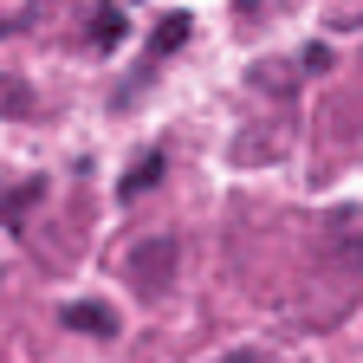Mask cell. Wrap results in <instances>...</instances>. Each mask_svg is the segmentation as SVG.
<instances>
[{"label": "cell", "instance_id": "obj_1", "mask_svg": "<svg viewBox=\"0 0 363 363\" xmlns=\"http://www.w3.org/2000/svg\"><path fill=\"white\" fill-rule=\"evenodd\" d=\"M59 318H65L72 331H84V337H117V318H111L104 305H65Z\"/></svg>", "mask_w": 363, "mask_h": 363}, {"label": "cell", "instance_id": "obj_7", "mask_svg": "<svg viewBox=\"0 0 363 363\" xmlns=\"http://www.w3.org/2000/svg\"><path fill=\"white\" fill-rule=\"evenodd\" d=\"M227 363H259V357H253V350H240V357H227Z\"/></svg>", "mask_w": 363, "mask_h": 363}, {"label": "cell", "instance_id": "obj_5", "mask_svg": "<svg viewBox=\"0 0 363 363\" xmlns=\"http://www.w3.org/2000/svg\"><path fill=\"white\" fill-rule=\"evenodd\" d=\"M91 39L111 52V45L123 39V7H98V13H91Z\"/></svg>", "mask_w": 363, "mask_h": 363}, {"label": "cell", "instance_id": "obj_9", "mask_svg": "<svg viewBox=\"0 0 363 363\" xmlns=\"http://www.w3.org/2000/svg\"><path fill=\"white\" fill-rule=\"evenodd\" d=\"M0 33H7V20H0Z\"/></svg>", "mask_w": 363, "mask_h": 363}, {"label": "cell", "instance_id": "obj_8", "mask_svg": "<svg viewBox=\"0 0 363 363\" xmlns=\"http://www.w3.org/2000/svg\"><path fill=\"white\" fill-rule=\"evenodd\" d=\"M234 7H240V13H253V7H259V0H234Z\"/></svg>", "mask_w": 363, "mask_h": 363}, {"label": "cell", "instance_id": "obj_4", "mask_svg": "<svg viewBox=\"0 0 363 363\" xmlns=\"http://www.w3.org/2000/svg\"><path fill=\"white\" fill-rule=\"evenodd\" d=\"M150 182H162V150H143V156H136V169L123 175V195L136 201V195L150 189Z\"/></svg>", "mask_w": 363, "mask_h": 363}, {"label": "cell", "instance_id": "obj_6", "mask_svg": "<svg viewBox=\"0 0 363 363\" xmlns=\"http://www.w3.org/2000/svg\"><path fill=\"white\" fill-rule=\"evenodd\" d=\"M298 65H305V72H325V65H331V45H305Z\"/></svg>", "mask_w": 363, "mask_h": 363}, {"label": "cell", "instance_id": "obj_3", "mask_svg": "<svg viewBox=\"0 0 363 363\" xmlns=\"http://www.w3.org/2000/svg\"><path fill=\"white\" fill-rule=\"evenodd\" d=\"M45 195V182L33 175V182H20V189H7V195H0V220H7V227H26V208Z\"/></svg>", "mask_w": 363, "mask_h": 363}, {"label": "cell", "instance_id": "obj_2", "mask_svg": "<svg viewBox=\"0 0 363 363\" xmlns=\"http://www.w3.org/2000/svg\"><path fill=\"white\" fill-rule=\"evenodd\" d=\"M189 33H195V20H189V13H162V20H156V33H150V52H156V59H169L175 45H189Z\"/></svg>", "mask_w": 363, "mask_h": 363}]
</instances>
